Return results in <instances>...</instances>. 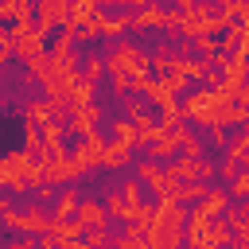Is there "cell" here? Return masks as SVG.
Wrapping results in <instances>:
<instances>
[{
  "mask_svg": "<svg viewBox=\"0 0 249 249\" xmlns=\"http://www.w3.org/2000/svg\"><path fill=\"white\" fill-rule=\"evenodd\" d=\"M101 206H105V214H109V218H128V214H132V206L124 202V195L117 191V183L109 187V195L101 198Z\"/></svg>",
  "mask_w": 249,
  "mask_h": 249,
  "instance_id": "9a60e30c",
  "label": "cell"
},
{
  "mask_svg": "<svg viewBox=\"0 0 249 249\" xmlns=\"http://www.w3.org/2000/svg\"><path fill=\"white\" fill-rule=\"evenodd\" d=\"M132 167H136V179H140V187H160V179H163V167L156 163V160H132Z\"/></svg>",
  "mask_w": 249,
  "mask_h": 249,
  "instance_id": "5bb4252c",
  "label": "cell"
},
{
  "mask_svg": "<svg viewBox=\"0 0 249 249\" xmlns=\"http://www.w3.org/2000/svg\"><path fill=\"white\" fill-rule=\"evenodd\" d=\"M78 198H82V191H78V187H62V195H54L51 222H58V218H70V214H74V206H78Z\"/></svg>",
  "mask_w": 249,
  "mask_h": 249,
  "instance_id": "4fadbf2b",
  "label": "cell"
},
{
  "mask_svg": "<svg viewBox=\"0 0 249 249\" xmlns=\"http://www.w3.org/2000/svg\"><path fill=\"white\" fill-rule=\"evenodd\" d=\"M132 160H136V156H132V144H124V140H105V148H101V167L124 171Z\"/></svg>",
  "mask_w": 249,
  "mask_h": 249,
  "instance_id": "ba28073f",
  "label": "cell"
},
{
  "mask_svg": "<svg viewBox=\"0 0 249 249\" xmlns=\"http://www.w3.org/2000/svg\"><path fill=\"white\" fill-rule=\"evenodd\" d=\"M117 191L124 195V202H128V206L144 202V195H140V191H144V187H140V179H124V183H117Z\"/></svg>",
  "mask_w": 249,
  "mask_h": 249,
  "instance_id": "cb8c5ba5",
  "label": "cell"
},
{
  "mask_svg": "<svg viewBox=\"0 0 249 249\" xmlns=\"http://www.w3.org/2000/svg\"><path fill=\"white\" fill-rule=\"evenodd\" d=\"M191 43L198 47V58H214V54H218V35H210V31H202V35H195Z\"/></svg>",
  "mask_w": 249,
  "mask_h": 249,
  "instance_id": "7402d4cb",
  "label": "cell"
},
{
  "mask_svg": "<svg viewBox=\"0 0 249 249\" xmlns=\"http://www.w3.org/2000/svg\"><path fill=\"white\" fill-rule=\"evenodd\" d=\"M78 74H82V82L97 86V78L105 74V58H97V54H86V58H82V66H78Z\"/></svg>",
  "mask_w": 249,
  "mask_h": 249,
  "instance_id": "ac0fdd59",
  "label": "cell"
},
{
  "mask_svg": "<svg viewBox=\"0 0 249 249\" xmlns=\"http://www.w3.org/2000/svg\"><path fill=\"white\" fill-rule=\"evenodd\" d=\"M230 202H233V198L226 195V187H206V195L198 198V210H202V214H218V218H222Z\"/></svg>",
  "mask_w": 249,
  "mask_h": 249,
  "instance_id": "8fae6325",
  "label": "cell"
},
{
  "mask_svg": "<svg viewBox=\"0 0 249 249\" xmlns=\"http://www.w3.org/2000/svg\"><path fill=\"white\" fill-rule=\"evenodd\" d=\"M101 148H105V136H101V128H93V132L82 136V144H78L70 156L78 160L82 171H93V167H101Z\"/></svg>",
  "mask_w": 249,
  "mask_h": 249,
  "instance_id": "5b68a950",
  "label": "cell"
},
{
  "mask_svg": "<svg viewBox=\"0 0 249 249\" xmlns=\"http://www.w3.org/2000/svg\"><path fill=\"white\" fill-rule=\"evenodd\" d=\"M66 12H70V0H35V27L43 35L62 31L66 27Z\"/></svg>",
  "mask_w": 249,
  "mask_h": 249,
  "instance_id": "277c9868",
  "label": "cell"
},
{
  "mask_svg": "<svg viewBox=\"0 0 249 249\" xmlns=\"http://www.w3.org/2000/svg\"><path fill=\"white\" fill-rule=\"evenodd\" d=\"M39 54H47V35L35 27V31H27V35H16L12 39V58H19L23 66L31 62V58H39Z\"/></svg>",
  "mask_w": 249,
  "mask_h": 249,
  "instance_id": "8992f818",
  "label": "cell"
},
{
  "mask_svg": "<svg viewBox=\"0 0 249 249\" xmlns=\"http://www.w3.org/2000/svg\"><path fill=\"white\" fill-rule=\"evenodd\" d=\"M8 249H35V245H31V237H27V233H19L16 241H8Z\"/></svg>",
  "mask_w": 249,
  "mask_h": 249,
  "instance_id": "83f0119b",
  "label": "cell"
},
{
  "mask_svg": "<svg viewBox=\"0 0 249 249\" xmlns=\"http://www.w3.org/2000/svg\"><path fill=\"white\" fill-rule=\"evenodd\" d=\"M167 171H171L175 179H191V183H206V179H214V160H206V156H175Z\"/></svg>",
  "mask_w": 249,
  "mask_h": 249,
  "instance_id": "3957f363",
  "label": "cell"
},
{
  "mask_svg": "<svg viewBox=\"0 0 249 249\" xmlns=\"http://www.w3.org/2000/svg\"><path fill=\"white\" fill-rule=\"evenodd\" d=\"M54 117V105L47 101V97H35V101H27L23 105V121L31 124V128H39V124H47Z\"/></svg>",
  "mask_w": 249,
  "mask_h": 249,
  "instance_id": "7c38bea8",
  "label": "cell"
},
{
  "mask_svg": "<svg viewBox=\"0 0 249 249\" xmlns=\"http://www.w3.org/2000/svg\"><path fill=\"white\" fill-rule=\"evenodd\" d=\"M35 249H62V241H58V233L47 226L43 233H35Z\"/></svg>",
  "mask_w": 249,
  "mask_h": 249,
  "instance_id": "d4e9b609",
  "label": "cell"
},
{
  "mask_svg": "<svg viewBox=\"0 0 249 249\" xmlns=\"http://www.w3.org/2000/svg\"><path fill=\"white\" fill-rule=\"evenodd\" d=\"M101 124H105V109H101V101H89V105H82V109L70 113V128H74L78 136H86V132H93V128H101Z\"/></svg>",
  "mask_w": 249,
  "mask_h": 249,
  "instance_id": "52a82bcc",
  "label": "cell"
},
{
  "mask_svg": "<svg viewBox=\"0 0 249 249\" xmlns=\"http://www.w3.org/2000/svg\"><path fill=\"white\" fill-rule=\"evenodd\" d=\"M160 31H163L167 43H175V39L183 35V12H163V16H160Z\"/></svg>",
  "mask_w": 249,
  "mask_h": 249,
  "instance_id": "e0dca14e",
  "label": "cell"
},
{
  "mask_svg": "<svg viewBox=\"0 0 249 249\" xmlns=\"http://www.w3.org/2000/svg\"><path fill=\"white\" fill-rule=\"evenodd\" d=\"M109 132H113V140H124V144L136 148V128H132L128 117H113V121H109Z\"/></svg>",
  "mask_w": 249,
  "mask_h": 249,
  "instance_id": "d6986e66",
  "label": "cell"
},
{
  "mask_svg": "<svg viewBox=\"0 0 249 249\" xmlns=\"http://www.w3.org/2000/svg\"><path fill=\"white\" fill-rule=\"evenodd\" d=\"M222 97H226L222 89H198V93H191L179 105V117L183 121H195V124H214V113H218V101Z\"/></svg>",
  "mask_w": 249,
  "mask_h": 249,
  "instance_id": "7a4b0ae2",
  "label": "cell"
},
{
  "mask_svg": "<svg viewBox=\"0 0 249 249\" xmlns=\"http://www.w3.org/2000/svg\"><path fill=\"white\" fill-rule=\"evenodd\" d=\"M226 195H230L233 202H245V198H249V171H245V167H241V171H237V175L230 179V187H226Z\"/></svg>",
  "mask_w": 249,
  "mask_h": 249,
  "instance_id": "ffe728a7",
  "label": "cell"
},
{
  "mask_svg": "<svg viewBox=\"0 0 249 249\" xmlns=\"http://www.w3.org/2000/svg\"><path fill=\"white\" fill-rule=\"evenodd\" d=\"M144 4H152V0H117V8H144Z\"/></svg>",
  "mask_w": 249,
  "mask_h": 249,
  "instance_id": "f1b7e54d",
  "label": "cell"
},
{
  "mask_svg": "<svg viewBox=\"0 0 249 249\" xmlns=\"http://www.w3.org/2000/svg\"><path fill=\"white\" fill-rule=\"evenodd\" d=\"M160 16H163L160 4H144V8H136V16H128V31H152V27H160Z\"/></svg>",
  "mask_w": 249,
  "mask_h": 249,
  "instance_id": "30bf717a",
  "label": "cell"
},
{
  "mask_svg": "<svg viewBox=\"0 0 249 249\" xmlns=\"http://www.w3.org/2000/svg\"><path fill=\"white\" fill-rule=\"evenodd\" d=\"M195 4H198V0H175V12H191Z\"/></svg>",
  "mask_w": 249,
  "mask_h": 249,
  "instance_id": "f546056e",
  "label": "cell"
},
{
  "mask_svg": "<svg viewBox=\"0 0 249 249\" xmlns=\"http://www.w3.org/2000/svg\"><path fill=\"white\" fill-rule=\"evenodd\" d=\"M47 58H51V62H70V58H74V39H70L66 31H58V39H54L51 51H47Z\"/></svg>",
  "mask_w": 249,
  "mask_h": 249,
  "instance_id": "2e32d148",
  "label": "cell"
},
{
  "mask_svg": "<svg viewBox=\"0 0 249 249\" xmlns=\"http://www.w3.org/2000/svg\"><path fill=\"white\" fill-rule=\"evenodd\" d=\"M8 210H12V195H0V218H4Z\"/></svg>",
  "mask_w": 249,
  "mask_h": 249,
  "instance_id": "4dcf8cb0",
  "label": "cell"
},
{
  "mask_svg": "<svg viewBox=\"0 0 249 249\" xmlns=\"http://www.w3.org/2000/svg\"><path fill=\"white\" fill-rule=\"evenodd\" d=\"M148 62H152V54H148L144 47H136L132 39H124V43H117V47L109 51L105 70H109V74H148Z\"/></svg>",
  "mask_w": 249,
  "mask_h": 249,
  "instance_id": "6da1fadb",
  "label": "cell"
},
{
  "mask_svg": "<svg viewBox=\"0 0 249 249\" xmlns=\"http://www.w3.org/2000/svg\"><path fill=\"white\" fill-rule=\"evenodd\" d=\"M245 152H249V136H245V132H237V136L226 144V156H230V160H241V163H249V156H245Z\"/></svg>",
  "mask_w": 249,
  "mask_h": 249,
  "instance_id": "603a6c76",
  "label": "cell"
},
{
  "mask_svg": "<svg viewBox=\"0 0 249 249\" xmlns=\"http://www.w3.org/2000/svg\"><path fill=\"white\" fill-rule=\"evenodd\" d=\"M210 140L222 148V144H226V128H222V124H210Z\"/></svg>",
  "mask_w": 249,
  "mask_h": 249,
  "instance_id": "4316f807",
  "label": "cell"
},
{
  "mask_svg": "<svg viewBox=\"0 0 249 249\" xmlns=\"http://www.w3.org/2000/svg\"><path fill=\"white\" fill-rule=\"evenodd\" d=\"M70 218H74L82 230H86V226H109V214H105L101 198H78V206H74Z\"/></svg>",
  "mask_w": 249,
  "mask_h": 249,
  "instance_id": "9c48e42d",
  "label": "cell"
},
{
  "mask_svg": "<svg viewBox=\"0 0 249 249\" xmlns=\"http://www.w3.org/2000/svg\"><path fill=\"white\" fill-rule=\"evenodd\" d=\"M241 167H245V163H241V160H230V156H226V160H222V163H214V171H218V175H222V179H233V175H237V171H241Z\"/></svg>",
  "mask_w": 249,
  "mask_h": 249,
  "instance_id": "484cf974",
  "label": "cell"
},
{
  "mask_svg": "<svg viewBox=\"0 0 249 249\" xmlns=\"http://www.w3.org/2000/svg\"><path fill=\"white\" fill-rule=\"evenodd\" d=\"M51 230L58 233V241L66 245V241H78L82 237V226L74 222V218H58V222H51Z\"/></svg>",
  "mask_w": 249,
  "mask_h": 249,
  "instance_id": "44dd1931",
  "label": "cell"
}]
</instances>
